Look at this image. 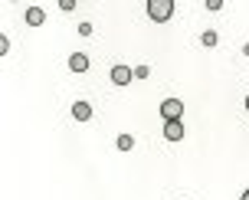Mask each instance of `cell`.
Returning a JSON list of instances; mask_svg holds the SVG:
<instances>
[{
    "mask_svg": "<svg viewBox=\"0 0 249 200\" xmlns=\"http://www.w3.org/2000/svg\"><path fill=\"white\" fill-rule=\"evenodd\" d=\"M75 3H79V0H59L62 10H75Z\"/></svg>",
    "mask_w": 249,
    "mask_h": 200,
    "instance_id": "cell-13",
    "label": "cell"
},
{
    "mask_svg": "<svg viewBox=\"0 0 249 200\" xmlns=\"http://www.w3.org/2000/svg\"><path fill=\"white\" fill-rule=\"evenodd\" d=\"M26 23L30 26H43L46 23V10H43V7H30V10H26Z\"/></svg>",
    "mask_w": 249,
    "mask_h": 200,
    "instance_id": "cell-6",
    "label": "cell"
},
{
    "mask_svg": "<svg viewBox=\"0 0 249 200\" xmlns=\"http://www.w3.org/2000/svg\"><path fill=\"white\" fill-rule=\"evenodd\" d=\"M246 109H249V95H246Z\"/></svg>",
    "mask_w": 249,
    "mask_h": 200,
    "instance_id": "cell-15",
    "label": "cell"
},
{
    "mask_svg": "<svg viewBox=\"0 0 249 200\" xmlns=\"http://www.w3.org/2000/svg\"><path fill=\"white\" fill-rule=\"evenodd\" d=\"M72 118L75 122H89V118H92V105H89V102H75L72 105Z\"/></svg>",
    "mask_w": 249,
    "mask_h": 200,
    "instance_id": "cell-7",
    "label": "cell"
},
{
    "mask_svg": "<svg viewBox=\"0 0 249 200\" xmlns=\"http://www.w3.org/2000/svg\"><path fill=\"white\" fill-rule=\"evenodd\" d=\"M203 3H207V10H220L223 7V0H203Z\"/></svg>",
    "mask_w": 249,
    "mask_h": 200,
    "instance_id": "cell-12",
    "label": "cell"
},
{
    "mask_svg": "<svg viewBox=\"0 0 249 200\" xmlns=\"http://www.w3.org/2000/svg\"><path fill=\"white\" fill-rule=\"evenodd\" d=\"M135 79V69H128V66H112V82L115 86H128Z\"/></svg>",
    "mask_w": 249,
    "mask_h": 200,
    "instance_id": "cell-3",
    "label": "cell"
},
{
    "mask_svg": "<svg viewBox=\"0 0 249 200\" xmlns=\"http://www.w3.org/2000/svg\"><path fill=\"white\" fill-rule=\"evenodd\" d=\"M148 75H151L148 66H138V69H135V79H148Z\"/></svg>",
    "mask_w": 249,
    "mask_h": 200,
    "instance_id": "cell-10",
    "label": "cell"
},
{
    "mask_svg": "<svg viewBox=\"0 0 249 200\" xmlns=\"http://www.w3.org/2000/svg\"><path fill=\"white\" fill-rule=\"evenodd\" d=\"M79 36H92V23H79Z\"/></svg>",
    "mask_w": 249,
    "mask_h": 200,
    "instance_id": "cell-11",
    "label": "cell"
},
{
    "mask_svg": "<svg viewBox=\"0 0 249 200\" xmlns=\"http://www.w3.org/2000/svg\"><path fill=\"white\" fill-rule=\"evenodd\" d=\"M180 115H184V102H180V99H164L161 102V118H164V122L180 118Z\"/></svg>",
    "mask_w": 249,
    "mask_h": 200,
    "instance_id": "cell-2",
    "label": "cell"
},
{
    "mask_svg": "<svg viewBox=\"0 0 249 200\" xmlns=\"http://www.w3.org/2000/svg\"><path fill=\"white\" fill-rule=\"evenodd\" d=\"M148 17L154 23H167L174 17V0H148Z\"/></svg>",
    "mask_w": 249,
    "mask_h": 200,
    "instance_id": "cell-1",
    "label": "cell"
},
{
    "mask_svg": "<svg viewBox=\"0 0 249 200\" xmlns=\"http://www.w3.org/2000/svg\"><path fill=\"white\" fill-rule=\"evenodd\" d=\"M115 145H118V151H131V148H135V138H131V135H118Z\"/></svg>",
    "mask_w": 249,
    "mask_h": 200,
    "instance_id": "cell-8",
    "label": "cell"
},
{
    "mask_svg": "<svg viewBox=\"0 0 249 200\" xmlns=\"http://www.w3.org/2000/svg\"><path fill=\"white\" fill-rule=\"evenodd\" d=\"M69 69L72 73H89V56L86 53H72L69 56Z\"/></svg>",
    "mask_w": 249,
    "mask_h": 200,
    "instance_id": "cell-5",
    "label": "cell"
},
{
    "mask_svg": "<svg viewBox=\"0 0 249 200\" xmlns=\"http://www.w3.org/2000/svg\"><path fill=\"white\" fill-rule=\"evenodd\" d=\"M164 138H167V141H180V138H184V125H180V118L164 122Z\"/></svg>",
    "mask_w": 249,
    "mask_h": 200,
    "instance_id": "cell-4",
    "label": "cell"
},
{
    "mask_svg": "<svg viewBox=\"0 0 249 200\" xmlns=\"http://www.w3.org/2000/svg\"><path fill=\"white\" fill-rule=\"evenodd\" d=\"M216 30H203V36H200V43H203V46H216Z\"/></svg>",
    "mask_w": 249,
    "mask_h": 200,
    "instance_id": "cell-9",
    "label": "cell"
},
{
    "mask_svg": "<svg viewBox=\"0 0 249 200\" xmlns=\"http://www.w3.org/2000/svg\"><path fill=\"white\" fill-rule=\"evenodd\" d=\"M243 200H249V187H246V190H243Z\"/></svg>",
    "mask_w": 249,
    "mask_h": 200,
    "instance_id": "cell-14",
    "label": "cell"
}]
</instances>
